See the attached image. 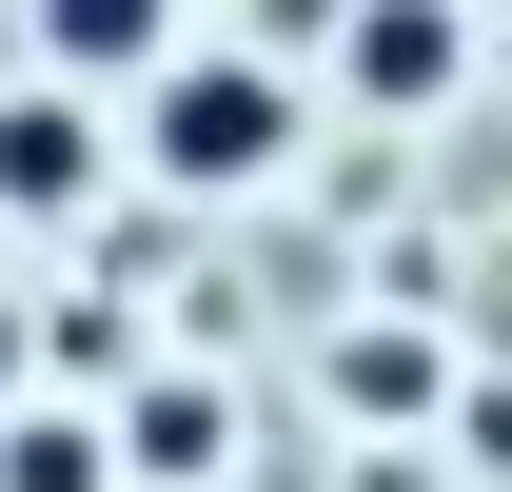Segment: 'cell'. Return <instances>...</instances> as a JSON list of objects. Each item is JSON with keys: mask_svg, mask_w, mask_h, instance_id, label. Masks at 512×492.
I'll use <instances>...</instances> for the list:
<instances>
[{"mask_svg": "<svg viewBox=\"0 0 512 492\" xmlns=\"http://www.w3.org/2000/svg\"><path fill=\"white\" fill-rule=\"evenodd\" d=\"M99 119H119V178L237 217V197H276L296 158H316V79L276 60V40H178V60H138Z\"/></svg>", "mask_w": 512, "mask_h": 492, "instance_id": "6da1fadb", "label": "cell"}, {"mask_svg": "<svg viewBox=\"0 0 512 492\" xmlns=\"http://www.w3.org/2000/svg\"><path fill=\"white\" fill-rule=\"evenodd\" d=\"M473 60H493V20L473 0H335L316 20V99H355V119H473Z\"/></svg>", "mask_w": 512, "mask_h": 492, "instance_id": "7a4b0ae2", "label": "cell"}, {"mask_svg": "<svg viewBox=\"0 0 512 492\" xmlns=\"http://www.w3.org/2000/svg\"><path fill=\"white\" fill-rule=\"evenodd\" d=\"M119 197V119L79 79H0V237H79Z\"/></svg>", "mask_w": 512, "mask_h": 492, "instance_id": "3957f363", "label": "cell"}, {"mask_svg": "<svg viewBox=\"0 0 512 492\" xmlns=\"http://www.w3.org/2000/svg\"><path fill=\"white\" fill-rule=\"evenodd\" d=\"M99 473H119V492H217V473H237V394H217V374H119Z\"/></svg>", "mask_w": 512, "mask_h": 492, "instance_id": "277c9868", "label": "cell"}, {"mask_svg": "<svg viewBox=\"0 0 512 492\" xmlns=\"http://www.w3.org/2000/svg\"><path fill=\"white\" fill-rule=\"evenodd\" d=\"M316 394H335L355 433H434L453 394H473V374H453V335H434V315H355V335L316 355Z\"/></svg>", "mask_w": 512, "mask_h": 492, "instance_id": "5b68a950", "label": "cell"}, {"mask_svg": "<svg viewBox=\"0 0 512 492\" xmlns=\"http://www.w3.org/2000/svg\"><path fill=\"white\" fill-rule=\"evenodd\" d=\"M178 40H197V0H20V79H79V99H119Z\"/></svg>", "mask_w": 512, "mask_h": 492, "instance_id": "8992f818", "label": "cell"}, {"mask_svg": "<svg viewBox=\"0 0 512 492\" xmlns=\"http://www.w3.org/2000/svg\"><path fill=\"white\" fill-rule=\"evenodd\" d=\"M0 492H119L99 473V394H20L0 414Z\"/></svg>", "mask_w": 512, "mask_h": 492, "instance_id": "52a82bcc", "label": "cell"}, {"mask_svg": "<svg viewBox=\"0 0 512 492\" xmlns=\"http://www.w3.org/2000/svg\"><path fill=\"white\" fill-rule=\"evenodd\" d=\"M40 394V276H0V414Z\"/></svg>", "mask_w": 512, "mask_h": 492, "instance_id": "ba28073f", "label": "cell"}]
</instances>
